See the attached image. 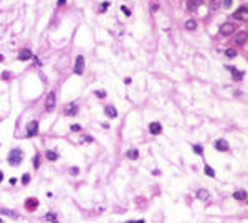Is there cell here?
I'll return each mask as SVG.
<instances>
[{
	"instance_id": "cell-1",
	"label": "cell",
	"mask_w": 248,
	"mask_h": 223,
	"mask_svg": "<svg viewBox=\"0 0 248 223\" xmlns=\"http://www.w3.org/2000/svg\"><path fill=\"white\" fill-rule=\"evenodd\" d=\"M8 164L12 167H17L22 164V160H23V152H22V149H12L10 152H8V157H7Z\"/></svg>"
},
{
	"instance_id": "cell-2",
	"label": "cell",
	"mask_w": 248,
	"mask_h": 223,
	"mask_svg": "<svg viewBox=\"0 0 248 223\" xmlns=\"http://www.w3.org/2000/svg\"><path fill=\"white\" fill-rule=\"evenodd\" d=\"M233 18H236V20H248V7L247 5H243V7L238 8V10L233 13Z\"/></svg>"
},
{
	"instance_id": "cell-3",
	"label": "cell",
	"mask_w": 248,
	"mask_h": 223,
	"mask_svg": "<svg viewBox=\"0 0 248 223\" xmlns=\"http://www.w3.org/2000/svg\"><path fill=\"white\" fill-rule=\"evenodd\" d=\"M83 71H85V58L80 55V56H76V61H74V73L83 74Z\"/></svg>"
},
{
	"instance_id": "cell-4",
	"label": "cell",
	"mask_w": 248,
	"mask_h": 223,
	"mask_svg": "<svg viewBox=\"0 0 248 223\" xmlns=\"http://www.w3.org/2000/svg\"><path fill=\"white\" fill-rule=\"evenodd\" d=\"M55 103H56V98H55V93H48L47 99H45V108H47V111H51V109L55 108Z\"/></svg>"
},
{
	"instance_id": "cell-5",
	"label": "cell",
	"mask_w": 248,
	"mask_h": 223,
	"mask_svg": "<svg viewBox=\"0 0 248 223\" xmlns=\"http://www.w3.org/2000/svg\"><path fill=\"white\" fill-rule=\"evenodd\" d=\"M27 134H28V137H33V136L38 134V122H36V121H31V122H28V126H27Z\"/></svg>"
},
{
	"instance_id": "cell-6",
	"label": "cell",
	"mask_w": 248,
	"mask_h": 223,
	"mask_svg": "<svg viewBox=\"0 0 248 223\" xmlns=\"http://www.w3.org/2000/svg\"><path fill=\"white\" fill-rule=\"evenodd\" d=\"M233 31H235V25H233V23H223L220 27V33L225 35V36H227V35H232Z\"/></svg>"
},
{
	"instance_id": "cell-7",
	"label": "cell",
	"mask_w": 248,
	"mask_h": 223,
	"mask_svg": "<svg viewBox=\"0 0 248 223\" xmlns=\"http://www.w3.org/2000/svg\"><path fill=\"white\" fill-rule=\"evenodd\" d=\"M215 149L217 150H220V152H227L228 150V142L225 141V139H218V141H215Z\"/></svg>"
},
{
	"instance_id": "cell-8",
	"label": "cell",
	"mask_w": 248,
	"mask_h": 223,
	"mask_svg": "<svg viewBox=\"0 0 248 223\" xmlns=\"http://www.w3.org/2000/svg\"><path fill=\"white\" fill-rule=\"evenodd\" d=\"M149 132L154 134V136L160 134V132H162V126H160L159 122H151V124H149Z\"/></svg>"
},
{
	"instance_id": "cell-9",
	"label": "cell",
	"mask_w": 248,
	"mask_h": 223,
	"mask_svg": "<svg viewBox=\"0 0 248 223\" xmlns=\"http://www.w3.org/2000/svg\"><path fill=\"white\" fill-rule=\"evenodd\" d=\"M228 71L232 73V76H233V79H235V81H241V78H243V73H241V71H238L235 66H228Z\"/></svg>"
},
{
	"instance_id": "cell-10",
	"label": "cell",
	"mask_w": 248,
	"mask_h": 223,
	"mask_svg": "<svg viewBox=\"0 0 248 223\" xmlns=\"http://www.w3.org/2000/svg\"><path fill=\"white\" fill-rule=\"evenodd\" d=\"M247 38H248L247 31H240V33L235 36V43H236V45H243V43L247 42Z\"/></svg>"
},
{
	"instance_id": "cell-11",
	"label": "cell",
	"mask_w": 248,
	"mask_h": 223,
	"mask_svg": "<svg viewBox=\"0 0 248 223\" xmlns=\"http://www.w3.org/2000/svg\"><path fill=\"white\" fill-rule=\"evenodd\" d=\"M30 58H31V51L27 50V48H25V50H22V51L18 53V60H20V61H28Z\"/></svg>"
},
{
	"instance_id": "cell-12",
	"label": "cell",
	"mask_w": 248,
	"mask_h": 223,
	"mask_svg": "<svg viewBox=\"0 0 248 223\" xmlns=\"http://www.w3.org/2000/svg\"><path fill=\"white\" fill-rule=\"evenodd\" d=\"M209 197H210L209 190H205V189H198L197 190V198L198 200H207Z\"/></svg>"
},
{
	"instance_id": "cell-13",
	"label": "cell",
	"mask_w": 248,
	"mask_h": 223,
	"mask_svg": "<svg viewBox=\"0 0 248 223\" xmlns=\"http://www.w3.org/2000/svg\"><path fill=\"white\" fill-rule=\"evenodd\" d=\"M0 213H2V215L10 216V218H13V220H18V213L12 212V210H8V208H2V210H0Z\"/></svg>"
},
{
	"instance_id": "cell-14",
	"label": "cell",
	"mask_w": 248,
	"mask_h": 223,
	"mask_svg": "<svg viewBox=\"0 0 248 223\" xmlns=\"http://www.w3.org/2000/svg\"><path fill=\"white\" fill-rule=\"evenodd\" d=\"M247 192H245V190H236L235 193H233V198H235V200H247Z\"/></svg>"
},
{
	"instance_id": "cell-15",
	"label": "cell",
	"mask_w": 248,
	"mask_h": 223,
	"mask_svg": "<svg viewBox=\"0 0 248 223\" xmlns=\"http://www.w3.org/2000/svg\"><path fill=\"white\" fill-rule=\"evenodd\" d=\"M76 112H78L76 104H70V106H66V109H65V114H68V116H74Z\"/></svg>"
},
{
	"instance_id": "cell-16",
	"label": "cell",
	"mask_w": 248,
	"mask_h": 223,
	"mask_svg": "<svg viewBox=\"0 0 248 223\" xmlns=\"http://www.w3.org/2000/svg\"><path fill=\"white\" fill-rule=\"evenodd\" d=\"M45 157H47L50 162H55V160H56V159H58V152H55V150H47V154H45Z\"/></svg>"
},
{
	"instance_id": "cell-17",
	"label": "cell",
	"mask_w": 248,
	"mask_h": 223,
	"mask_svg": "<svg viewBox=\"0 0 248 223\" xmlns=\"http://www.w3.org/2000/svg\"><path fill=\"white\" fill-rule=\"evenodd\" d=\"M104 112H106V116H109V117H116V116H117V111L112 108V106H106Z\"/></svg>"
},
{
	"instance_id": "cell-18",
	"label": "cell",
	"mask_w": 248,
	"mask_h": 223,
	"mask_svg": "<svg viewBox=\"0 0 248 223\" xmlns=\"http://www.w3.org/2000/svg\"><path fill=\"white\" fill-rule=\"evenodd\" d=\"M128 157L132 159V160H136V159L139 157V150H137V149H129L128 150Z\"/></svg>"
},
{
	"instance_id": "cell-19",
	"label": "cell",
	"mask_w": 248,
	"mask_h": 223,
	"mask_svg": "<svg viewBox=\"0 0 248 223\" xmlns=\"http://www.w3.org/2000/svg\"><path fill=\"white\" fill-rule=\"evenodd\" d=\"M43 220H45V222H55V220H56V212L47 213V215L43 216Z\"/></svg>"
},
{
	"instance_id": "cell-20",
	"label": "cell",
	"mask_w": 248,
	"mask_h": 223,
	"mask_svg": "<svg viewBox=\"0 0 248 223\" xmlns=\"http://www.w3.org/2000/svg\"><path fill=\"white\" fill-rule=\"evenodd\" d=\"M185 28H187V30H195V28H197L195 20H187V22H185Z\"/></svg>"
},
{
	"instance_id": "cell-21",
	"label": "cell",
	"mask_w": 248,
	"mask_h": 223,
	"mask_svg": "<svg viewBox=\"0 0 248 223\" xmlns=\"http://www.w3.org/2000/svg\"><path fill=\"white\" fill-rule=\"evenodd\" d=\"M30 180H31V175L28 172L22 175V185H28V184H30Z\"/></svg>"
},
{
	"instance_id": "cell-22",
	"label": "cell",
	"mask_w": 248,
	"mask_h": 223,
	"mask_svg": "<svg viewBox=\"0 0 248 223\" xmlns=\"http://www.w3.org/2000/svg\"><path fill=\"white\" fill-rule=\"evenodd\" d=\"M189 2V5H190V8H197L198 5L202 4V0H187Z\"/></svg>"
},
{
	"instance_id": "cell-23",
	"label": "cell",
	"mask_w": 248,
	"mask_h": 223,
	"mask_svg": "<svg viewBox=\"0 0 248 223\" xmlns=\"http://www.w3.org/2000/svg\"><path fill=\"white\" fill-rule=\"evenodd\" d=\"M204 170H205V173L209 175V177H215V172H213V169L210 165H205V167H204Z\"/></svg>"
},
{
	"instance_id": "cell-24",
	"label": "cell",
	"mask_w": 248,
	"mask_h": 223,
	"mask_svg": "<svg viewBox=\"0 0 248 223\" xmlns=\"http://www.w3.org/2000/svg\"><path fill=\"white\" fill-rule=\"evenodd\" d=\"M225 55H227L228 58H233V56H236V51L230 48V50H227V51H225Z\"/></svg>"
},
{
	"instance_id": "cell-25",
	"label": "cell",
	"mask_w": 248,
	"mask_h": 223,
	"mask_svg": "<svg viewBox=\"0 0 248 223\" xmlns=\"http://www.w3.org/2000/svg\"><path fill=\"white\" fill-rule=\"evenodd\" d=\"M33 167H35V169L40 167V155H35V159H33Z\"/></svg>"
},
{
	"instance_id": "cell-26",
	"label": "cell",
	"mask_w": 248,
	"mask_h": 223,
	"mask_svg": "<svg viewBox=\"0 0 248 223\" xmlns=\"http://www.w3.org/2000/svg\"><path fill=\"white\" fill-rule=\"evenodd\" d=\"M194 152H195V154H204V147H200V146H194Z\"/></svg>"
},
{
	"instance_id": "cell-27",
	"label": "cell",
	"mask_w": 248,
	"mask_h": 223,
	"mask_svg": "<svg viewBox=\"0 0 248 223\" xmlns=\"http://www.w3.org/2000/svg\"><path fill=\"white\" fill-rule=\"evenodd\" d=\"M218 4H220V0H210V7L212 8H218Z\"/></svg>"
},
{
	"instance_id": "cell-28",
	"label": "cell",
	"mask_w": 248,
	"mask_h": 223,
	"mask_svg": "<svg viewBox=\"0 0 248 223\" xmlns=\"http://www.w3.org/2000/svg\"><path fill=\"white\" fill-rule=\"evenodd\" d=\"M71 131H73V132L81 131V126H80V124H73V126H71Z\"/></svg>"
},
{
	"instance_id": "cell-29",
	"label": "cell",
	"mask_w": 248,
	"mask_h": 223,
	"mask_svg": "<svg viewBox=\"0 0 248 223\" xmlns=\"http://www.w3.org/2000/svg\"><path fill=\"white\" fill-rule=\"evenodd\" d=\"M27 207H28V208H30V207L35 208V207H36V200H31V202L28 200V202H27Z\"/></svg>"
},
{
	"instance_id": "cell-30",
	"label": "cell",
	"mask_w": 248,
	"mask_h": 223,
	"mask_svg": "<svg viewBox=\"0 0 248 223\" xmlns=\"http://www.w3.org/2000/svg\"><path fill=\"white\" fill-rule=\"evenodd\" d=\"M232 4H233V0H225V2H223V7H225V8H230V7H232Z\"/></svg>"
},
{
	"instance_id": "cell-31",
	"label": "cell",
	"mask_w": 248,
	"mask_h": 223,
	"mask_svg": "<svg viewBox=\"0 0 248 223\" xmlns=\"http://www.w3.org/2000/svg\"><path fill=\"white\" fill-rule=\"evenodd\" d=\"M94 94H96L98 98H104V96H106V93H104V91H101V89H99V91H96Z\"/></svg>"
},
{
	"instance_id": "cell-32",
	"label": "cell",
	"mask_w": 248,
	"mask_h": 223,
	"mask_svg": "<svg viewBox=\"0 0 248 223\" xmlns=\"http://www.w3.org/2000/svg\"><path fill=\"white\" fill-rule=\"evenodd\" d=\"M70 172H71V175H78V172H80V170H78V167H71Z\"/></svg>"
},
{
	"instance_id": "cell-33",
	"label": "cell",
	"mask_w": 248,
	"mask_h": 223,
	"mask_svg": "<svg viewBox=\"0 0 248 223\" xmlns=\"http://www.w3.org/2000/svg\"><path fill=\"white\" fill-rule=\"evenodd\" d=\"M108 7H109V2H104V4L101 5V12H104V10H106V8H108Z\"/></svg>"
},
{
	"instance_id": "cell-34",
	"label": "cell",
	"mask_w": 248,
	"mask_h": 223,
	"mask_svg": "<svg viewBox=\"0 0 248 223\" xmlns=\"http://www.w3.org/2000/svg\"><path fill=\"white\" fill-rule=\"evenodd\" d=\"M121 10H123V12H124V13H126V15H128V17L131 15V12H129V8H126V7H121Z\"/></svg>"
},
{
	"instance_id": "cell-35",
	"label": "cell",
	"mask_w": 248,
	"mask_h": 223,
	"mask_svg": "<svg viewBox=\"0 0 248 223\" xmlns=\"http://www.w3.org/2000/svg\"><path fill=\"white\" fill-rule=\"evenodd\" d=\"M126 223H146L144 220H131V222H126Z\"/></svg>"
},
{
	"instance_id": "cell-36",
	"label": "cell",
	"mask_w": 248,
	"mask_h": 223,
	"mask_svg": "<svg viewBox=\"0 0 248 223\" xmlns=\"http://www.w3.org/2000/svg\"><path fill=\"white\" fill-rule=\"evenodd\" d=\"M10 184L15 185V184H17V179H15V177H12V179H10Z\"/></svg>"
},
{
	"instance_id": "cell-37",
	"label": "cell",
	"mask_w": 248,
	"mask_h": 223,
	"mask_svg": "<svg viewBox=\"0 0 248 223\" xmlns=\"http://www.w3.org/2000/svg\"><path fill=\"white\" fill-rule=\"evenodd\" d=\"M2 182H4V172L0 170V184H2Z\"/></svg>"
},
{
	"instance_id": "cell-38",
	"label": "cell",
	"mask_w": 248,
	"mask_h": 223,
	"mask_svg": "<svg viewBox=\"0 0 248 223\" xmlns=\"http://www.w3.org/2000/svg\"><path fill=\"white\" fill-rule=\"evenodd\" d=\"M0 61H4V56H2V55H0Z\"/></svg>"
},
{
	"instance_id": "cell-39",
	"label": "cell",
	"mask_w": 248,
	"mask_h": 223,
	"mask_svg": "<svg viewBox=\"0 0 248 223\" xmlns=\"http://www.w3.org/2000/svg\"><path fill=\"white\" fill-rule=\"evenodd\" d=\"M0 223H4V220H2V218H0Z\"/></svg>"
},
{
	"instance_id": "cell-40",
	"label": "cell",
	"mask_w": 248,
	"mask_h": 223,
	"mask_svg": "<svg viewBox=\"0 0 248 223\" xmlns=\"http://www.w3.org/2000/svg\"><path fill=\"white\" fill-rule=\"evenodd\" d=\"M51 223H58V222H56V220H55V222H51Z\"/></svg>"
}]
</instances>
